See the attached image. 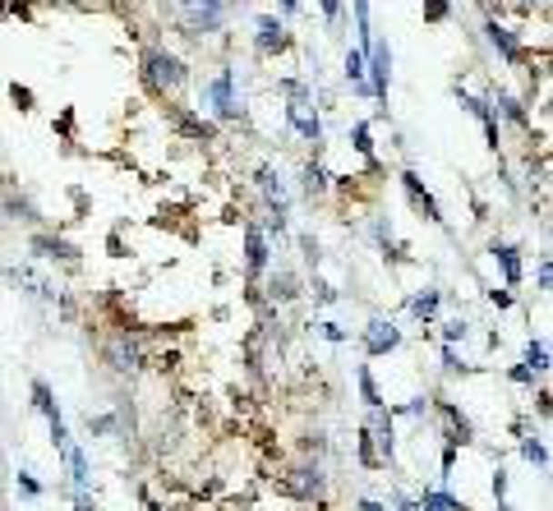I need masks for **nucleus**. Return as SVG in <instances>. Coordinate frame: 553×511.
I'll list each match as a JSON object with an SVG mask.
<instances>
[{"label":"nucleus","mask_w":553,"mask_h":511,"mask_svg":"<svg viewBox=\"0 0 553 511\" xmlns=\"http://www.w3.org/2000/svg\"><path fill=\"white\" fill-rule=\"evenodd\" d=\"M171 10L189 33H217L226 10H231V0H171Z\"/></svg>","instance_id":"obj_1"},{"label":"nucleus","mask_w":553,"mask_h":511,"mask_svg":"<svg viewBox=\"0 0 553 511\" xmlns=\"http://www.w3.org/2000/svg\"><path fill=\"white\" fill-rule=\"evenodd\" d=\"M484 33H489V42H494V46H498V51H503L508 60H517V55H521V51H517V42H512V33H508L503 24H489Z\"/></svg>","instance_id":"obj_8"},{"label":"nucleus","mask_w":553,"mask_h":511,"mask_svg":"<svg viewBox=\"0 0 553 511\" xmlns=\"http://www.w3.org/2000/svg\"><path fill=\"white\" fill-rule=\"evenodd\" d=\"M111 359H116V369H120V374H129V369H138V346L120 336V341L111 346Z\"/></svg>","instance_id":"obj_4"},{"label":"nucleus","mask_w":553,"mask_h":511,"mask_svg":"<svg viewBox=\"0 0 553 511\" xmlns=\"http://www.w3.org/2000/svg\"><path fill=\"white\" fill-rule=\"evenodd\" d=\"M0 470H5V466H0Z\"/></svg>","instance_id":"obj_21"},{"label":"nucleus","mask_w":553,"mask_h":511,"mask_svg":"<svg viewBox=\"0 0 553 511\" xmlns=\"http://www.w3.org/2000/svg\"><path fill=\"white\" fill-rule=\"evenodd\" d=\"M425 15L429 19H443L447 15V0H425Z\"/></svg>","instance_id":"obj_15"},{"label":"nucleus","mask_w":553,"mask_h":511,"mask_svg":"<svg viewBox=\"0 0 553 511\" xmlns=\"http://www.w3.org/2000/svg\"><path fill=\"white\" fill-rule=\"evenodd\" d=\"M213 102H217V111H222V115H236V111H240V106L231 102V75H222V79L213 84Z\"/></svg>","instance_id":"obj_9"},{"label":"nucleus","mask_w":553,"mask_h":511,"mask_svg":"<svg viewBox=\"0 0 553 511\" xmlns=\"http://www.w3.org/2000/svg\"><path fill=\"white\" fill-rule=\"evenodd\" d=\"M287 46V28L276 24V19H258V51H282Z\"/></svg>","instance_id":"obj_3"},{"label":"nucleus","mask_w":553,"mask_h":511,"mask_svg":"<svg viewBox=\"0 0 553 511\" xmlns=\"http://www.w3.org/2000/svg\"><path fill=\"white\" fill-rule=\"evenodd\" d=\"M356 148L369 153V125H356Z\"/></svg>","instance_id":"obj_16"},{"label":"nucleus","mask_w":553,"mask_h":511,"mask_svg":"<svg viewBox=\"0 0 553 511\" xmlns=\"http://www.w3.org/2000/svg\"><path fill=\"white\" fill-rule=\"evenodd\" d=\"M263 240H258V231H249V267H263Z\"/></svg>","instance_id":"obj_12"},{"label":"nucleus","mask_w":553,"mask_h":511,"mask_svg":"<svg viewBox=\"0 0 553 511\" xmlns=\"http://www.w3.org/2000/svg\"><path fill=\"white\" fill-rule=\"evenodd\" d=\"M498 258H503V267H508V281H517V254L512 249H494Z\"/></svg>","instance_id":"obj_14"},{"label":"nucleus","mask_w":553,"mask_h":511,"mask_svg":"<svg viewBox=\"0 0 553 511\" xmlns=\"http://www.w3.org/2000/svg\"><path fill=\"white\" fill-rule=\"evenodd\" d=\"M346 75H351V84H356V88H365V55H360V51L346 55Z\"/></svg>","instance_id":"obj_11"},{"label":"nucleus","mask_w":553,"mask_h":511,"mask_svg":"<svg viewBox=\"0 0 553 511\" xmlns=\"http://www.w3.org/2000/svg\"><path fill=\"white\" fill-rule=\"evenodd\" d=\"M305 185H309V194H318V189L327 185V175H323L318 166H309V171H305Z\"/></svg>","instance_id":"obj_13"},{"label":"nucleus","mask_w":553,"mask_h":511,"mask_svg":"<svg viewBox=\"0 0 553 511\" xmlns=\"http://www.w3.org/2000/svg\"><path fill=\"white\" fill-rule=\"evenodd\" d=\"M392 346H397V327H392V323H369V350L383 355V350H392Z\"/></svg>","instance_id":"obj_5"},{"label":"nucleus","mask_w":553,"mask_h":511,"mask_svg":"<svg viewBox=\"0 0 553 511\" xmlns=\"http://www.w3.org/2000/svg\"><path fill=\"white\" fill-rule=\"evenodd\" d=\"M508 5H517V10H535L539 0H508Z\"/></svg>","instance_id":"obj_19"},{"label":"nucleus","mask_w":553,"mask_h":511,"mask_svg":"<svg viewBox=\"0 0 553 511\" xmlns=\"http://www.w3.org/2000/svg\"><path fill=\"white\" fill-rule=\"evenodd\" d=\"M144 69H148V84H153L157 93H176V88L185 84V65H180L176 55H166V51H148V55H144Z\"/></svg>","instance_id":"obj_2"},{"label":"nucleus","mask_w":553,"mask_h":511,"mask_svg":"<svg viewBox=\"0 0 553 511\" xmlns=\"http://www.w3.org/2000/svg\"><path fill=\"white\" fill-rule=\"evenodd\" d=\"M401 180H406V189H410V198H415V207H425V216H429V222H438V203H434V198H429V194L420 189V180H415L410 171H406Z\"/></svg>","instance_id":"obj_6"},{"label":"nucleus","mask_w":553,"mask_h":511,"mask_svg":"<svg viewBox=\"0 0 553 511\" xmlns=\"http://www.w3.org/2000/svg\"><path fill=\"white\" fill-rule=\"evenodd\" d=\"M258 180H263V189H267V198L276 203V212H282V207H287V189H282V180H276L272 171H258Z\"/></svg>","instance_id":"obj_10"},{"label":"nucleus","mask_w":553,"mask_h":511,"mask_svg":"<svg viewBox=\"0 0 553 511\" xmlns=\"http://www.w3.org/2000/svg\"><path fill=\"white\" fill-rule=\"evenodd\" d=\"M434 305H438V296H425V300H415V314L425 318V314H434Z\"/></svg>","instance_id":"obj_17"},{"label":"nucleus","mask_w":553,"mask_h":511,"mask_svg":"<svg viewBox=\"0 0 553 511\" xmlns=\"http://www.w3.org/2000/svg\"><path fill=\"white\" fill-rule=\"evenodd\" d=\"M369 60H374V93L387 97V46H369Z\"/></svg>","instance_id":"obj_7"},{"label":"nucleus","mask_w":553,"mask_h":511,"mask_svg":"<svg viewBox=\"0 0 553 511\" xmlns=\"http://www.w3.org/2000/svg\"><path fill=\"white\" fill-rule=\"evenodd\" d=\"M337 10H341V0H323V15H327V19H332Z\"/></svg>","instance_id":"obj_18"},{"label":"nucleus","mask_w":553,"mask_h":511,"mask_svg":"<svg viewBox=\"0 0 553 511\" xmlns=\"http://www.w3.org/2000/svg\"><path fill=\"white\" fill-rule=\"evenodd\" d=\"M282 10H296V0H282Z\"/></svg>","instance_id":"obj_20"}]
</instances>
